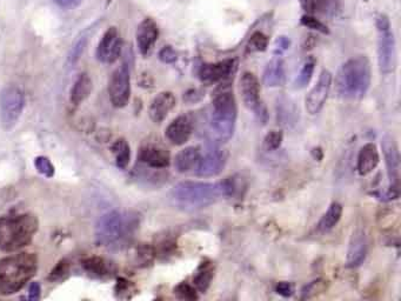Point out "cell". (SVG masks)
<instances>
[{"label":"cell","instance_id":"cell-43","mask_svg":"<svg viewBox=\"0 0 401 301\" xmlns=\"http://www.w3.org/2000/svg\"><path fill=\"white\" fill-rule=\"evenodd\" d=\"M291 46V41L285 36L278 37L277 41L274 43V53L277 56H281L282 53H285Z\"/></svg>","mask_w":401,"mask_h":301},{"label":"cell","instance_id":"cell-35","mask_svg":"<svg viewBox=\"0 0 401 301\" xmlns=\"http://www.w3.org/2000/svg\"><path fill=\"white\" fill-rule=\"evenodd\" d=\"M68 276H70V262L68 259H63L54 266V269H52L48 279L53 284H58L66 280Z\"/></svg>","mask_w":401,"mask_h":301},{"label":"cell","instance_id":"cell-21","mask_svg":"<svg viewBox=\"0 0 401 301\" xmlns=\"http://www.w3.org/2000/svg\"><path fill=\"white\" fill-rule=\"evenodd\" d=\"M177 101L172 92L164 91L156 94L150 105L149 114L151 121L156 124H161L169 116V113L176 107Z\"/></svg>","mask_w":401,"mask_h":301},{"label":"cell","instance_id":"cell-38","mask_svg":"<svg viewBox=\"0 0 401 301\" xmlns=\"http://www.w3.org/2000/svg\"><path fill=\"white\" fill-rule=\"evenodd\" d=\"M282 141H284L282 132L273 129V131L266 134L265 139H264V145H265L267 151H277L282 144Z\"/></svg>","mask_w":401,"mask_h":301},{"label":"cell","instance_id":"cell-20","mask_svg":"<svg viewBox=\"0 0 401 301\" xmlns=\"http://www.w3.org/2000/svg\"><path fill=\"white\" fill-rule=\"evenodd\" d=\"M367 236L365 229L358 227L352 234L349 241V251H347V266L351 269H356L364 264L367 257Z\"/></svg>","mask_w":401,"mask_h":301},{"label":"cell","instance_id":"cell-5","mask_svg":"<svg viewBox=\"0 0 401 301\" xmlns=\"http://www.w3.org/2000/svg\"><path fill=\"white\" fill-rule=\"evenodd\" d=\"M38 271V257L34 253L13 254L0 259V295L19 292Z\"/></svg>","mask_w":401,"mask_h":301},{"label":"cell","instance_id":"cell-6","mask_svg":"<svg viewBox=\"0 0 401 301\" xmlns=\"http://www.w3.org/2000/svg\"><path fill=\"white\" fill-rule=\"evenodd\" d=\"M39 221L31 213L0 217V251L16 252L31 244Z\"/></svg>","mask_w":401,"mask_h":301},{"label":"cell","instance_id":"cell-33","mask_svg":"<svg viewBox=\"0 0 401 301\" xmlns=\"http://www.w3.org/2000/svg\"><path fill=\"white\" fill-rule=\"evenodd\" d=\"M269 48V37L266 36L265 33L257 31L253 33L247 45H246V52L247 53H258L264 52Z\"/></svg>","mask_w":401,"mask_h":301},{"label":"cell","instance_id":"cell-3","mask_svg":"<svg viewBox=\"0 0 401 301\" xmlns=\"http://www.w3.org/2000/svg\"><path fill=\"white\" fill-rule=\"evenodd\" d=\"M237 101L229 81L219 85L212 96L209 111V126L218 141H229L236 131L237 124Z\"/></svg>","mask_w":401,"mask_h":301},{"label":"cell","instance_id":"cell-36","mask_svg":"<svg viewBox=\"0 0 401 301\" xmlns=\"http://www.w3.org/2000/svg\"><path fill=\"white\" fill-rule=\"evenodd\" d=\"M173 293L178 299H181V300H197L198 298H199L198 297V291L196 287L189 285L187 282L178 284L173 289Z\"/></svg>","mask_w":401,"mask_h":301},{"label":"cell","instance_id":"cell-19","mask_svg":"<svg viewBox=\"0 0 401 301\" xmlns=\"http://www.w3.org/2000/svg\"><path fill=\"white\" fill-rule=\"evenodd\" d=\"M81 267L88 276L96 280H109L116 273V266L114 265V262L98 256L84 258L81 260Z\"/></svg>","mask_w":401,"mask_h":301},{"label":"cell","instance_id":"cell-13","mask_svg":"<svg viewBox=\"0 0 401 301\" xmlns=\"http://www.w3.org/2000/svg\"><path fill=\"white\" fill-rule=\"evenodd\" d=\"M123 51V39L118 28L114 26L107 28L101 38L98 48H96V56L98 61L103 64H113L118 61Z\"/></svg>","mask_w":401,"mask_h":301},{"label":"cell","instance_id":"cell-47","mask_svg":"<svg viewBox=\"0 0 401 301\" xmlns=\"http://www.w3.org/2000/svg\"><path fill=\"white\" fill-rule=\"evenodd\" d=\"M341 0H327V5H326V14H334L337 12L339 8H340Z\"/></svg>","mask_w":401,"mask_h":301},{"label":"cell","instance_id":"cell-16","mask_svg":"<svg viewBox=\"0 0 401 301\" xmlns=\"http://www.w3.org/2000/svg\"><path fill=\"white\" fill-rule=\"evenodd\" d=\"M243 103L249 111L256 112L263 103L260 101V84L257 76L252 72H244L239 81Z\"/></svg>","mask_w":401,"mask_h":301},{"label":"cell","instance_id":"cell-18","mask_svg":"<svg viewBox=\"0 0 401 301\" xmlns=\"http://www.w3.org/2000/svg\"><path fill=\"white\" fill-rule=\"evenodd\" d=\"M159 38V28L152 18H145L136 28V46L141 56H150Z\"/></svg>","mask_w":401,"mask_h":301},{"label":"cell","instance_id":"cell-22","mask_svg":"<svg viewBox=\"0 0 401 301\" xmlns=\"http://www.w3.org/2000/svg\"><path fill=\"white\" fill-rule=\"evenodd\" d=\"M380 163V154L377 145L373 143H367L361 147L358 153L357 169L358 173L365 177L369 173L373 172Z\"/></svg>","mask_w":401,"mask_h":301},{"label":"cell","instance_id":"cell-39","mask_svg":"<svg viewBox=\"0 0 401 301\" xmlns=\"http://www.w3.org/2000/svg\"><path fill=\"white\" fill-rule=\"evenodd\" d=\"M326 282L322 279H317L309 282V285H306L302 291H301V299H309V298L317 295L319 292H322L325 289Z\"/></svg>","mask_w":401,"mask_h":301},{"label":"cell","instance_id":"cell-1","mask_svg":"<svg viewBox=\"0 0 401 301\" xmlns=\"http://www.w3.org/2000/svg\"><path fill=\"white\" fill-rule=\"evenodd\" d=\"M238 191L236 178H226L219 183L181 181L169 194L173 206L193 212L216 204L221 198L233 197Z\"/></svg>","mask_w":401,"mask_h":301},{"label":"cell","instance_id":"cell-17","mask_svg":"<svg viewBox=\"0 0 401 301\" xmlns=\"http://www.w3.org/2000/svg\"><path fill=\"white\" fill-rule=\"evenodd\" d=\"M194 129V123L189 114H183L173 119L165 131V137L172 145L181 146L189 141Z\"/></svg>","mask_w":401,"mask_h":301},{"label":"cell","instance_id":"cell-29","mask_svg":"<svg viewBox=\"0 0 401 301\" xmlns=\"http://www.w3.org/2000/svg\"><path fill=\"white\" fill-rule=\"evenodd\" d=\"M93 84L91 78L88 73H81V76L76 78V83L71 90V103L74 106L81 105L83 101L89 98L92 93Z\"/></svg>","mask_w":401,"mask_h":301},{"label":"cell","instance_id":"cell-15","mask_svg":"<svg viewBox=\"0 0 401 301\" xmlns=\"http://www.w3.org/2000/svg\"><path fill=\"white\" fill-rule=\"evenodd\" d=\"M138 164L150 169H165L171 164V157L169 151L161 145L145 144L138 152Z\"/></svg>","mask_w":401,"mask_h":301},{"label":"cell","instance_id":"cell-37","mask_svg":"<svg viewBox=\"0 0 401 301\" xmlns=\"http://www.w3.org/2000/svg\"><path fill=\"white\" fill-rule=\"evenodd\" d=\"M299 3L307 14H314L319 12L325 13L327 0H299Z\"/></svg>","mask_w":401,"mask_h":301},{"label":"cell","instance_id":"cell-45","mask_svg":"<svg viewBox=\"0 0 401 301\" xmlns=\"http://www.w3.org/2000/svg\"><path fill=\"white\" fill-rule=\"evenodd\" d=\"M41 287L39 282H32L28 289V299L36 301L41 298Z\"/></svg>","mask_w":401,"mask_h":301},{"label":"cell","instance_id":"cell-44","mask_svg":"<svg viewBox=\"0 0 401 301\" xmlns=\"http://www.w3.org/2000/svg\"><path fill=\"white\" fill-rule=\"evenodd\" d=\"M276 292L279 295L284 298L292 297L294 293V287H293L291 282H286V281H281L277 286H276Z\"/></svg>","mask_w":401,"mask_h":301},{"label":"cell","instance_id":"cell-42","mask_svg":"<svg viewBox=\"0 0 401 301\" xmlns=\"http://www.w3.org/2000/svg\"><path fill=\"white\" fill-rule=\"evenodd\" d=\"M159 59L163 61L164 64H174L178 61V53L172 46H164L159 51Z\"/></svg>","mask_w":401,"mask_h":301},{"label":"cell","instance_id":"cell-10","mask_svg":"<svg viewBox=\"0 0 401 301\" xmlns=\"http://www.w3.org/2000/svg\"><path fill=\"white\" fill-rule=\"evenodd\" d=\"M227 152L218 145H209L204 153H201L200 160L196 169L198 177H217L227 164Z\"/></svg>","mask_w":401,"mask_h":301},{"label":"cell","instance_id":"cell-32","mask_svg":"<svg viewBox=\"0 0 401 301\" xmlns=\"http://www.w3.org/2000/svg\"><path fill=\"white\" fill-rule=\"evenodd\" d=\"M314 69H316V59L313 56H309L304 61V64L301 65L300 71L298 73L296 81H294L296 89H304L309 84V81L312 79L313 73H314Z\"/></svg>","mask_w":401,"mask_h":301},{"label":"cell","instance_id":"cell-31","mask_svg":"<svg viewBox=\"0 0 401 301\" xmlns=\"http://www.w3.org/2000/svg\"><path fill=\"white\" fill-rule=\"evenodd\" d=\"M156 249L150 244H139L134 249L133 253V265L139 269H145L152 265L156 259Z\"/></svg>","mask_w":401,"mask_h":301},{"label":"cell","instance_id":"cell-46","mask_svg":"<svg viewBox=\"0 0 401 301\" xmlns=\"http://www.w3.org/2000/svg\"><path fill=\"white\" fill-rule=\"evenodd\" d=\"M201 98H203V94L199 90H189V92L185 93L184 101L193 104V103H198Z\"/></svg>","mask_w":401,"mask_h":301},{"label":"cell","instance_id":"cell-7","mask_svg":"<svg viewBox=\"0 0 401 301\" xmlns=\"http://www.w3.org/2000/svg\"><path fill=\"white\" fill-rule=\"evenodd\" d=\"M378 31V65L380 72L391 74L397 68V44L393 30L389 17L379 14L377 17Z\"/></svg>","mask_w":401,"mask_h":301},{"label":"cell","instance_id":"cell-41","mask_svg":"<svg viewBox=\"0 0 401 301\" xmlns=\"http://www.w3.org/2000/svg\"><path fill=\"white\" fill-rule=\"evenodd\" d=\"M34 166L37 171L41 173L44 177L52 178L54 176V166L48 158L37 157L34 159Z\"/></svg>","mask_w":401,"mask_h":301},{"label":"cell","instance_id":"cell-27","mask_svg":"<svg viewBox=\"0 0 401 301\" xmlns=\"http://www.w3.org/2000/svg\"><path fill=\"white\" fill-rule=\"evenodd\" d=\"M341 216H342V206L337 201H334L329 205L327 211L322 214V217L318 222L317 232L319 234L331 232L339 224Z\"/></svg>","mask_w":401,"mask_h":301},{"label":"cell","instance_id":"cell-14","mask_svg":"<svg viewBox=\"0 0 401 301\" xmlns=\"http://www.w3.org/2000/svg\"><path fill=\"white\" fill-rule=\"evenodd\" d=\"M381 149L384 153L387 177L389 179V187L399 189L400 181V154L397 143L393 137L385 136L381 141Z\"/></svg>","mask_w":401,"mask_h":301},{"label":"cell","instance_id":"cell-30","mask_svg":"<svg viewBox=\"0 0 401 301\" xmlns=\"http://www.w3.org/2000/svg\"><path fill=\"white\" fill-rule=\"evenodd\" d=\"M111 152L114 156L116 167L121 169H127L131 161V149H130L129 143L123 138L116 139L111 146Z\"/></svg>","mask_w":401,"mask_h":301},{"label":"cell","instance_id":"cell-26","mask_svg":"<svg viewBox=\"0 0 401 301\" xmlns=\"http://www.w3.org/2000/svg\"><path fill=\"white\" fill-rule=\"evenodd\" d=\"M98 25H99V23H93L92 25H90L89 28H86L84 31H81L79 33V36L76 37V41H73L72 48L70 50L68 58L70 66H73V65H76L79 61L81 56L84 53L85 48L89 44L91 37L93 36L94 31H96Z\"/></svg>","mask_w":401,"mask_h":301},{"label":"cell","instance_id":"cell-34","mask_svg":"<svg viewBox=\"0 0 401 301\" xmlns=\"http://www.w3.org/2000/svg\"><path fill=\"white\" fill-rule=\"evenodd\" d=\"M114 292L118 299H131L136 292V287L132 281L127 280L125 278H118Z\"/></svg>","mask_w":401,"mask_h":301},{"label":"cell","instance_id":"cell-8","mask_svg":"<svg viewBox=\"0 0 401 301\" xmlns=\"http://www.w3.org/2000/svg\"><path fill=\"white\" fill-rule=\"evenodd\" d=\"M25 96L16 85H10L0 92V121L5 129L14 127L24 109Z\"/></svg>","mask_w":401,"mask_h":301},{"label":"cell","instance_id":"cell-2","mask_svg":"<svg viewBox=\"0 0 401 301\" xmlns=\"http://www.w3.org/2000/svg\"><path fill=\"white\" fill-rule=\"evenodd\" d=\"M372 81L371 63L366 56L349 58L336 76L338 96L345 101H360L369 92Z\"/></svg>","mask_w":401,"mask_h":301},{"label":"cell","instance_id":"cell-23","mask_svg":"<svg viewBox=\"0 0 401 301\" xmlns=\"http://www.w3.org/2000/svg\"><path fill=\"white\" fill-rule=\"evenodd\" d=\"M201 151L197 146L185 147L177 153L174 158V169L179 173H189L196 171L199 160H200Z\"/></svg>","mask_w":401,"mask_h":301},{"label":"cell","instance_id":"cell-48","mask_svg":"<svg viewBox=\"0 0 401 301\" xmlns=\"http://www.w3.org/2000/svg\"><path fill=\"white\" fill-rule=\"evenodd\" d=\"M56 1L63 6H71V5H76L79 0H56Z\"/></svg>","mask_w":401,"mask_h":301},{"label":"cell","instance_id":"cell-9","mask_svg":"<svg viewBox=\"0 0 401 301\" xmlns=\"http://www.w3.org/2000/svg\"><path fill=\"white\" fill-rule=\"evenodd\" d=\"M109 96L111 104L114 107L123 109L129 104L131 98V73L127 61H124L110 78Z\"/></svg>","mask_w":401,"mask_h":301},{"label":"cell","instance_id":"cell-40","mask_svg":"<svg viewBox=\"0 0 401 301\" xmlns=\"http://www.w3.org/2000/svg\"><path fill=\"white\" fill-rule=\"evenodd\" d=\"M301 24L304 25L305 28H311L318 32L324 33V34H329V28L324 23H321L319 19L314 18L312 14H306V16L301 17Z\"/></svg>","mask_w":401,"mask_h":301},{"label":"cell","instance_id":"cell-28","mask_svg":"<svg viewBox=\"0 0 401 301\" xmlns=\"http://www.w3.org/2000/svg\"><path fill=\"white\" fill-rule=\"evenodd\" d=\"M213 277H214V265L212 261H203L193 276V286L196 287L198 292L206 293V291L212 284Z\"/></svg>","mask_w":401,"mask_h":301},{"label":"cell","instance_id":"cell-4","mask_svg":"<svg viewBox=\"0 0 401 301\" xmlns=\"http://www.w3.org/2000/svg\"><path fill=\"white\" fill-rule=\"evenodd\" d=\"M139 227V216L133 212L111 211L99 219L96 226V242L107 249H121L132 239Z\"/></svg>","mask_w":401,"mask_h":301},{"label":"cell","instance_id":"cell-24","mask_svg":"<svg viewBox=\"0 0 401 301\" xmlns=\"http://www.w3.org/2000/svg\"><path fill=\"white\" fill-rule=\"evenodd\" d=\"M263 81L267 87H279L285 84V63L281 59L280 56L273 58L272 61L267 63Z\"/></svg>","mask_w":401,"mask_h":301},{"label":"cell","instance_id":"cell-12","mask_svg":"<svg viewBox=\"0 0 401 301\" xmlns=\"http://www.w3.org/2000/svg\"><path fill=\"white\" fill-rule=\"evenodd\" d=\"M331 87H332V73L329 72V70H324L319 76L317 84L313 86V89L306 96V111L311 116H316L324 109L326 101L329 99Z\"/></svg>","mask_w":401,"mask_h":301},{"label":"cell","instance_id":"cell-25","mask_svg":"<svg viewBox=\"0 0 401 301\" xmlns=\"http://www.w3.org/2000/svg\"><path fill=\"white\" fill-rule=\"evenodd\" d=\"M277 111V121L285 127H293L299 121V112L297 106L289 98L280 96L278 98L276 104Z\"/></svg>","mask_w":401,"mask_h":301},{"label":"cell","instance_id":"cell-11","mask_svg":"<svg viewBox=\"0 0 401 301\" xmlns=\"http://www.w3.org/2000/svg\"><path fill=\"white\" fill-rule=\"evenodd\" d=\"M237 70L238 61L236 59H225L218 63L201 65L198 74L203 84L213 85L231 81Z\"/></svg>","mask_w":401,"mask_h":301}]
</instances>
